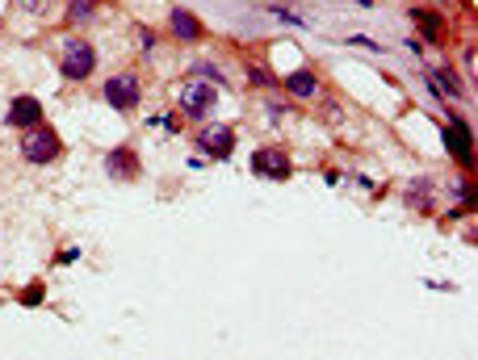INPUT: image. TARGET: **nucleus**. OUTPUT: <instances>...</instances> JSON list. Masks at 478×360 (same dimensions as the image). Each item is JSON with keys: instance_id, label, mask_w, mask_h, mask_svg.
<instances>
[{"instance_id": "nucleus-1", "label": "nucleus", "mask_w": 478, "mask_h": 360, "mask_svg": "<svg viewBox=\"0 0 478 360\" xmlns=\"http://www.w3.org/2000/svg\"><path fill=\"white\" fill-rule=\"evenodd\" d=\"M21 155L30 159V164H50V159H59V135L50 130V126H30V130H21Z\"/></svg>"}, {"instance_id": "nucleus-2", "label": "nucleus", "mask_w": 478, "mask_h": 360, "mask_svg": "<svg viewBox=\"0 0 478 360\" xmlns=\"http://www.w3.org/2000/svg\"><path fill=\"white\" fill-rule=\"evenodd\" d=\"M96 67V50L84 38H72V43H63V76L67 80H89Z\"/></svg>"}, {"instance_id": "nucleus-3", "label": "nucleus", "mask_w": 478, "mask_h": 360, "mask_svg": "<svg viewBox=\"0 0 478 360\" xmlns=\"http://www.w3.org/2000/svg\"><path fill=\"white\" fill-rule=\"evenodd\" d=\"M231 147H235V130L231 126H206L197 135V151H206L210 159H227Z\"/></svg>"}, {"instance_id": "nucleus-4", "label": "nucleus", "mask_w": 478, "mask_h": 360, "mask_svg": "<svg viewBox=\"0 0 478 360\" xmlns=\"http://www.w3.org/2000/svg\"><path fill=\"white\" fill-rule=\"evenodd\" d=\"M105 101L113 105V109H135L139 105V80L135 76H113L109 84H105Z\"/></svg>"}, {"instance_id": "nucleus-5", "label": "nucleus", "mask_w": 478, "mask_h": 360, "mask_svg": "<svg viewBox=\"0 0 478 360\" xmlns=\"http://www.w3.org/2000/svg\"><path fill=\"white\" fill-rule=\"evenodd\" d=\"M13 130H30V126H38L43 122V105L34 101V96H13V105H9V118H4Z\"/></svg>"}, {"instance_id": "nucleus-6", "label": "nucleus", "mask_w": 478, "mask_h": 360, "mask_svg": "<svg viewBox=\"0 0 478 360\" xmlns=\"http://www.w3.org/2000/svg\"><path fill=\"white\" fill-rule=\"evenodd\" d=\"M252 168H256V176H269V180H289V172H294V164L282 151H256Z\"/></svg>"}, {"instance_id": "nucleus-7", "label": "nucleus", "mask_w": 478, "mask_h": 360, "mask_svg": "<svg viewBox=\"0 0 478 360\" xmlns=\"http://www.w3.org/2000/svg\"><path fill=\"white\" fill-rule=\"evenodd\" d=\"M214 101H218V92L210 89V84H189V89L181 92V109H185L189 118H201Z\"/></svg>"}, {"instance_id": "nucleus-8", "label": "nucleus", "mask_w": 478, "mask_h": 360, "mask_svg": "<svg viewBox=\"0 0 478 360\" xmlns=\"http://www.w3.org/2000/svg\"><path fill=\"white\" fill-rule=\"evenodd\" d=\"M445 147L453 151L457 164L470 168V130H466V122H449V126H445Z\"/></svg>"}, {"instance_id": "nucleus-9", "label": "nucleus", "mask_w": 478, "mask_h": 360, "mask_svg": "<svg viewBox=\"0 0 478 360\" xmlns=\"http://www.w3.org/2000/svg\"><path fill=\"white\" fill-rule=\"evenodd\" d=\"M105 168H109V176L126 180V176H139V155L130 151V147H118V151H109V159H105Z\"/></svg>"}, {"instance_id": "nucleus-10", "label": "nucleus", "mask_w": 478, "mask_h": 360, "mask_svg": "<svg viewBox=\"0 0 478 360\" xmlns=\"http://www.w3.org/2000/svg\"><path fill=\"white\" fill-rule=\"evenodd\" d=\"M172 34H177L181 43H197V38H201V21L193 17L189 9H172Z\"/></svg>"}, {"instance_id": "nucleus-11", "label": "nucleus", "mask_w": 478, "mask_h": 360, "mask_svg": "<svg viewBox=\"0 0 478 360\" xmlns=\"http://www.w3.org/2000/svg\"><path fill=\"white\" fill-rule=\"evenodd\" d=\"M428 89L436 92V96H462V84H457V76L453 72H428Z\"/></svg>"}, {"instance_id": "nucleus-12", "label": "nucleus", "mask_w": 478, "mask_h": 360, "mask_svg": "<svg viewBox=\"0 0 478 360\" xmlns=\"http://www.w3.org/2000/svg\"><path fill=\"white\" fill-rule=\"evenodd\" d=\"M286 89L294 92V96H315V92H319V80H315V72H294L286 80Z\"/></svg>"}, {"instance_id": "nucleus-13", "label": "nucleus", "mask_w": 478, "mask_h": 360, "mask_svg": "<svg viewBox=\"0 0 478 360\" xmlns=\"http://www.w3.org/2000/svg\"><path fill=\"white\" fill-rule=\"evenodd\" d=\"M265 9H269V13H273V17H282V21H286V26H306V21H302V17H298V13H289L286 4H277V0H269V4H265Z\"/></svg>"}, {"instance_id": "nucleus-14", "label": "nucleus", "mask_w": 478, "mask_h": 360, "mask_svg": "<svg viewBox=\"0 0 478 360\" xmlns=\"http://www.w3.org/2000/svg\"><path fill=\"white\" fill-rule=\"evenodd\" d=\"M416 21H420L424 38H440V17H428V13H416Z\"/></svg>"}, {"instance_id": "nucleus-15", "label": "nucleus", "mask_w": 478, "mask_h": 360, "mask_svg": "<svg viewBox=\"0 0 478 360\" xmlns=\"http://www.w3.org/2000/svg\"><path fill=\"white\" fill-rule=\"evenodd\" d=\"M93 17V0H72V21H89Z\"/></svg>"}, {"instance_id": "nucleus-16", "label": "nucleus", "mask_w": 478, "mask_h": 360, "mask_svg": "<svg viewBox=\"0 0 478 360\" xmlns=\"http://www.w3.org/2000/svg\"><path fill=\"white\" fill-rule=\"evenodd\" d=\"M21 302H26V306H38V302H43V285H30V289L21 293Z\"/></svg>"}, {"instance_id": "nucleus-17", "label": "nucleus", "mask_w": 478, "mask_h": 360, "mask_svg": "<svg viewBox=\"0 0 478 360\" xmlns=\"http://www.w3.org/2000/svg\"><path fill=\"white\" fill-rule=\"evenodd\" d=\"M151 126H160V130H168V135L177 130V122H172V118H151Z\"/></svg>"}, {"instance_id": "nucleus-18", "label": "nucleus", "mask_w": 478, "mask_h": 360, "mask_svg": "<svg viewBox=\"0 0 478 360\" xmlns=\"http://www.w3.org/2000/svg\"><path fill=\"white\" fill-rule=\"evenodd\" d=\"M193 72H201V76H210V80H223V76H218V72H214V67H210V63H201V67H197V63H193Z\"/></svg>"}, {"instance_id": "nucleus-19", "label": "nucleus", "mask_w": 478, "mask_h": 360, "mask_svg": "<svg viewBox=\"0 0 478 360\" xmlns=\"http://www.w3.org/2000/svg\"><path fill=\"white\" fill-rule=\"evenodd\" d=\"M252 80H256V84H273V76H269V72H260V67H252Z\"/></svg>"}]
</instances>
